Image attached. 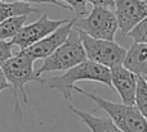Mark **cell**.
<instances>
[{
  "mask_svg": "<svg viewBox=\"0 0 147 132\" xmlns=\"http://www.w3.org/2000/svg\"><path fill=\"white\" fill-rule=\"evenodd\" d=\"M74 26L92 37L103 40H115L119 31L117 18L111 8L99 5H94L83 17H76Z\"/></svg>",
  "mask_w": 147,
  "mask_h": 132,
  "instance_id": "obj_5",
  "label": "cell"
},
{
  "mask_svg": "<svg viewBox=\"0 0 147 132\" xmlns=\"http://www.w3.org/2000/svg\"><path fill=\"white\" fill-rule=\"evenodd\" d=\"M39 12L36 8H32L27 3L22 1H3L0 0V23L4 22L8 18L16 15H28L31 13Z\"/></svg>",
  "mask_w": 147,
  "mask_h": 132,
  "instance_id": "obj_13",
  "label": "cell"
},
{
  "mask_svg": "<svg viewBox=\"0 0 147 132\" xmlns=\"http://www.w3.org/2000/svg\"><path fill=\"white\" fill-rule=\"evenodd\" d=\"M80 81L99 82V84L106 85L110 90H114L111 84L110 68L93 60H89V59H85L81 63L71 67L61 76L52 77L51 80L47 81V84H48L49 89L57 91L66 100H69L71 99V94L75 85Z\"/></svg>",
  "mask_w": 147,
  "mask_h": 132,
  "instance_id": "obj_1",
  "label": "cell"
},
{
  "mask_svg": "<svg viewBox=\"0 0 147 132\" xmlns=\"http://www.w3.org/2000/svg\"><path fill=\"white\" fill-rule=\"evenodd\" d=\"M123 66L137 76H147V44L134 42L127 50Z\"/></svg>",
  "mask_w": 147,
  "mask_h": 132,
  "instance_id": "obj_11",
  "label": "cell"
},
{
  "mask_svg": "<svg viewBox=\"0 0 147 132\" xmlns=\"http://www.w3.org/2000/svg\"><path fill=\"white\" fill-rule=\"evenodd\" d=\"M8 87H9V84H8L7 78H5V76H4V72H3L1 67H0V92L4 91Z\"/></svg>",
  "mask_w": 147,
  "mask_h": 132,
  "instance_id": "obj_21",
  "label": "cell"
},
{
  "mask_svg": "<svg viewBox=\"0 0 147 132\" xmlns=\"http://www.w3.org/2000/svg\"><path fill=\"white\" fill-rule=\"evenodd\" d=\"M134 107L137 108L138 112L147 121V82L145 77L142 76H138L134 96Z\"/></svg>",
  "mask_w": 147,
  "mask_h": 132,
  "instance_id": "obj_15",
  "label": "cell"
},
{
  "mask_svg": "<svg viewBox=\"0 0 147 132\" xmlns=\"http://www.w3.org/2000/svg\"><path fill=\"white\" fill-rule=\"evenodd\" d=\"M145 80H146V82H147V76H146V77H145Z\"/></svg>",
  "mask_w": 147,
  "mask_h": 132,
  "instance_id": "obj_22",
  "label": "cell"
},
{
  "mask_svg": "<svg viewBox=\"0 0 147 132\" xmlns=\"http://www.w3.org/2000/svg\"><path fill=\"white\" fill-rule=\"evenodd\" d=\"M66 22H69V19H51L48 18V15L44 13L38 21L30 23V25H23L22 27L18 30V32L13 36V38L10 40V42L13 45L18 46L21 50L28 48V46L34 45L35 42H38L39 40H41L43 37L48 36L49 33H52L56 28H58L59 26L65 25Z\"/></svg>",
  "mask_w": 147,
  "mask_h": 132,
  "instance_id": "obj_7",
  "label": "cell"
},
{
  "mask_svg": "<svg viewBox=\"0 0 147 132\" xmlns=\"http://www.w3.org/2000/svg\"><path fill=\"white\" fill-rule=\"evenodd\" d=\"M85 59L86 54L81 42L80 33L78 28L74 26L66 41L44 59V63L41 64L40 68L36 69V73L41 76L47 72L67 71L71 67L84 62Z\"/></svg>",
  "mask_w": 147,
  "mask_h": 132,
  "instance_id": "obj_4",
  "label": "cell"
},
{
  "mask_svg": "<svg viewBox=\"0 0 147 132\" xmlns=\"http://www.w3.org/2000/svg\"><path fill=\"white\" fill-rule=\"evenodd\" d=\"M14 1H22V3H27V4H52V5H57V7H61L70 10L69 7L65 5L63 3H61L59 0H14Z\"/></svg>",
  "mask_w": 147,
  "mask_h": 132,
  "instance_id": "obj_19",
  "label": "cell"
},
{
  "mask_svg": "<svg viewBox=\"0 0 147 132\" xmlns=\"http://www.w3.org/2000/svg\"><path fill=\"white\" fill-rule=\"evenodd\" d=\"M74 91L89 98L97 104L99 109L107 113L112 122L117 126L123 132H147V121L142 117L134 105H128L124 103H114L98 96L96 94L86 92L75 85Z\"/></svg>",
  "mask_w": 147,
  "mask_h": 132,
  "instance_id": "obj_3",
  "label": "cell"
},
{
  "mask_svg": "<svg viewBox=\"0 0 147 132\" xmlns=\"http://www.w3.org/2000/svg\"><path fill=\"white\" fill-rule=\"evenodd\" d=\"M145 1H146V4H147V0H145Z\"/></svg>",
  "mask_w": 147,
  "mask_h": 132,
  "instance_id": "obj_23",
  "label": "cell"
},
{
  "mask_svg": "<svg viewBox=\"0 0 147 132\" xmlns=\"http://www.w3.org/2000/svg\"><path fill=\"white\" fill-rule=\"evenodd\" d=\"M114 8L121 37L127 36L132 28L147 17L145 0H114Z\"/></svg>",
  "mask_w": 147,
  "mask_h": 132,
  "instance_id": "obj_8",
  "label": "cell"
},
{
  "mask_svg": "<svg viewBox=\"0 0 147 132\" xmlns=\"http://www.w3.org/2000/svg\"><path fill=\"white\" fill-rule=\"evenodd\" d=\"M70 110L90 130V132H123L112 122L111 118L106 117H96L93 112L76 109L74 105H69Z\"/></svg>",
  "mask_w": 147,
  "mask_h": 132,
  "instance_id": "obj_12",
  "label": "cell"
},
{
  "mask_svg": "<svg viewBox=\"0 0 147 132\" xmlns=\"http://www.w3.org/2000/svg\"><path fill=\"white\" fill-rule=\"evenodd\" d=\"M74 23H75V18L69 22H66L65 25L59 26L58 28L53 31L52 33H49L48 36L43 37L41 40H39L38 42H35L34 45L28 46V48L21 50L22 53H25L26 55H28L31 59L38 60V59H45L47 56H49L59 45L66 41V38L69 37L70 32H71Z\"/></svg>",
  "mask_w": 147,
  "mask_h": 132,
  "instance_id": "obj_9",
  "label": "cell"
},
{
  "mask_svg": "<svg viewBox=\"0 0 147 132\" xmlns=\"http://www.w3.org/2000/svg\"><path fill=\"white\" fill-rule=\"evenodd\" d=\"M34 62H35L34 59L20 51L17 55H12L1 66L4 76L9 84V87L12 89L13 95H14V112L20 115L22 114V110L20 107V95L25 104L28 103L27 94L25 90L26 85L30 82H40V84L47 82L44 78H41V76L36 73L35 68H34Z\"/></svg>",
  "mask_w": 147,
  "mask_h": 132,
  "instance_id": "obj_2",
  "label": "cell"
},
{
  "mask_svg": "<svg viewBox=\"0 0 147 132\" xmlns=\"http://www.w3.org/2000/svg\"><path fill=\"white\" fill-rule=\"evenodd\" d=\"M128 36L134 40V42H145L147 44V17L142 19L134 28L128 32Z\"/></svg>",
  "mask_w": 147,
  "mask_h": 132,
  "instance_id": "obj_16",
  "label": "cell"
},
{
  "mask_svg": "<svg viewBox=\"0 0 147 132\" xmlns=\"http://www.w3.org/2000/svg\"><path fill=\"white\" fill-rule=\"evenodd\" d=\"M79 33H80L81 42H83L84 50L86 54V59L102 64L107 68H111L117 64H123L125 54H127V49L120 46L114 40L94 38L80 30H79Z\"/></svg>",
  "mask_w": 147,
  "mask_h": 132,
  "instance_id": "obj_6",
  "label": "cell"
},
{
  "mask_svg": "<svg viewBox=\"0 0 147 132\" xmlns=\"http://www.w3.org/2000/svg\"><path fill=\"white\" fill-rule=\"evenodd\" d=\"M59 1L67 5L69 9L76 14V17H83L88 13V8H86L88 1L86 0H59Z\"/></svg>",
  "mask_w": 147,
  "mask_h": 132,
  "instance_id": "obj_17",
  "label": "cell"
},
{
  "mask_svg": "<svg viewBox=\"0 0 147 132\" xmlns=\"http://www.w3.org/2000/svg\"><path fill=\"white\" fill-rule=\"evenodd\" d=\"M89 4L94 5H99V7H107V8H114V0H86Z\"/></svg>",
  "mask_w": 147,
  "mask_h": 132,
  "instance_id": "obj_20",
  "label": "cell"
},
{
  "mask_svg": "<svg viewBox=\"0 0 147 132\" xmlns=\"http://www.w3.org/2000/svg\"><path fill=\"white\" fill-rule=\"evenodd\" d=\"M110 72H111L112 89L120 95L121 103L128 105H134L138 76L136 73H133L132 71H129L123 64L111 67Z\"/></svg>",
  "mask_w": 147,
  "mask_h": 132,
  "instance_id": "obj_10",
  "label": "cell"
},
{
  "mask_svg": "<svg viewBox=\"0 0 147 132\" xmlns=\"http://www.w3.org/2000/svg\"><path fill=\"white\" fill-rule=\"evenodd\" d=\"M13 44L7 40H0V67L13 55L12 53Z\"/></svg>",
  "mask_w": 147,
  "mask_h": 132,
  "instance_id": "obj_18",
  "label": "cell"
},
{
  "mask_svg": "<svg viewBox=\"0 0 147 132\" xmlns=\"http://www.w3.org/2000/svg\"><path fill=\"white\" fill-rule=\"evenodd\" d=\"M27 21V15H16L0 23V40H12L21 27Z\"/></svg>",
  "mask_w": 147,
  "mask_h": 132,
  "instance_id": "obj_14",
  "label": "cell"
}]
</instances>
